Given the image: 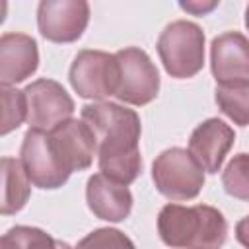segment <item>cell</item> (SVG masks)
I'll use <instances>...</instances> for the list:
<instances>
[{
	"mask_svg": "<svg viewBox=\"0 0 249 249\" xmlns=\"http://www.w3.org/2000/svg\"><path fill=\"white\" fill-rule=\"evenodd\" d=\"M82 121L95 136L101 173L123 185L132 183L142 171L138 115L119 103L93 101L82 107Z\"/></svg>",
	"mask_w": 249,
	"mask_h": 249,
	"instance_id": "6da1fadb",
	"label": "cell"
},
{
	"mask_svg": "<svg viewBox=\"0 0 249 249\" xmlns=\"http://www.w3.org/2000/svg\"><path fill=\"white\" fill-rule=\"evenodd\" d=\"M158 231L169 247L220 249L228 237V222L218 208L208 204H167L160 210Z\"/></svg>",
	"mask_w": 249,
	"mask_h": 249,
	"instance_id": "7a4b0ae2",
	"label": "cell"
},
{
	"mask_svg": "<svg viewBox=\"0 0 249 249\" xmlns=\"http://www.w3.org/2000/svg\"><path fill=\"white\" fill-rule=\"evenodd\" d=\"M158 54L173 78H193L204 64V33L187 19L165 25L158 39Z\"/></svg>",
	"mask_w": 249,
	"mask_h": 249,
	"instance_id": "3957f363",
	"label": "cell"
},
{
	"mask_svg": "<svg viewBox=\"0 0 249 249\" xmlns=\"http://www.w3.org/2000/svg\"><path fill=\"white\" fill-rule=\"evenodd\" d=\"M152 179L163 196L171 200H191L204 185V169L189 150L169 148L156 158Z\"/></svg>",
	"mask_w": 249,
	"mask_h": 249,
	"instance_id": "277c9868",
	"label": "cell"
},
{
	"mask_svg": "<svg viewBox=\"0 0 249 249\" xmlns=\"http://www.w3.org/2000/svg\"><path fill=\"white\" fill-rule=\"evenodd\" d=\"M70 84L80 97L103 101L117 93L119 62L103 51H80L70 66Z\"/></svg>",
	"mask_w": 249,
	"mask_h": 249,
	"instance_id": "5b68a950",
	"label": "cell"
},
{
	"mask_svg": "<svg viewBox=\"0 0 249 249\" xmlns=\"http://www.w3.org/2000/svg\"><path fill=\"white\" fill-rule=\"evenodd\" d=\"M119 62V88L115 97L128 105H146L160 91V74L150 56L138 47L115 53Z\"/></svg>",
	"mask_w": 249,
	"mask_h": 249,
	"instance_id": "8992f818",
	"label": "cell"
},
{
	"mask_svg": "<svg viewBox=\"0 0 249 249\" xmlns=\"http://www.w3.org/2000/svg\"><path fill=\"white\" fill-rule=\"evenodd\" d=\"M23 93L27 101V123L31 128L51 132L72 119L74 101L58 82L41 78L29 84Z\"/></svg>",
	"mask_w": 249,
	"mask_h": 249,
	"instance_id": "52a82bcc",
	"label": "cell"
},
{
	"mask_svg": "<svg viewBox=\"0 0 249 249\" xmlns=\"http://www.w3.org/2000/svg\"><path fill=\"white\" fill-rule=\"evenodd\" d=\"M19 161L23 163L29 181L39 189H58L70 177V171L62 165L51 144L49 132L37 128L25 132Z\"/></svg>",
	"mask_w": 249,
	"mask_h": 249,
	"instance_id": "ba28073f",
	"label": "cell"
},
{
	"mask_svg": "<svg viewBox=\"0 0 249 249\" xmlns=\"http://www.w3.org/2000/svg\"><path fill=\"white\" fill-rule=\"evenodd\" d=\"M89 21V6L84 0H43L37 8V25L53 43H72L82 37Z\"/></svg>",
	"mask_w": 249,
	"mask_h": 249,
	"instance_id": "9c48e42d",
	"label": "cell"
},
{
	"mask_svg": "<svg viewBox=\"0 0 249 249\" xmlns=\"http://www.w3.org/2000/svg\"><path fill=\"white\" fill-rule=\"evenodd\" d=\"M210 66L218 86H247L249 39L237 31L218 35L210 47Z\"/></svg>",
	"mask_w": 249,
	"mask_h": 249,
	"instance_id": "30bf717a",
	"label": "cell"
},
{
	"mask_svg": "<svg viewBox=\"0 0 249 249\" xmlns=\"http://www.w3.org/2000/svg\"><path fill=\"white\" fill-rule=\"evenodd\" d=\"M49 136L58 160L70 173L82 171L91 165L93 156L97 154V144L93 132L82 119H70L58 124L49 132Z\"/></svg>",
	"mask_w": 249,
	"mask_h": 249,
	"instance_id": "8fae6325",
	"label": "cell"
},
{
	"mask_svg": "<svg viewBox=\"0 0 249 249\" xmlns=\"http://www.w3.org/2000/svg\"><path fill=\"white\" fill-rule=\"evenodd\" d=\"M233 130L220 119H208L200 123L189 140V152L198 165L208 173H218L226 154L233 144Z\"/></svg>",
	"mask_w": 249,
	"mask_h": 249,
	"instance_id": "7c38bea8",
	"label": "cell"
},
{
	"mask_svg": "<svg viewBox=\"0 0 249 249\" xmlns=\"http://www.w3.org/2000/svg\"><path fill=\"white\" fill-rule=\"evenodd\" d=\"M39 64V51L33 37L25 33H4L0 39V82L12 88L29 78Z\"/></svg>",
	"mask_w": 249,
	"mask_h": 249,
	"instance_id": "4fadbf2b",
	"label": "cell"
},
{
	"mask_svg": "<svg viewBox=\"0 0 249 249\" xmlns=\"http://www.w3.org/2000/svg\"><path fill=\"white\" fill-rule=\"evenodd\" d=\"M86 200L89 210L107 222L124 220L132 208V195L128 187L113 181L103 173H95L88 179Z\"/></svg>",
	"mask_w": 249,
	"mask_h": 249,
	"instance_id": "5bb4252c",
	"label": "cell"
},
{
	"mask_svg": "<svg viewBox=\"0 0 249 249\" xmlns=\"http://www.w3.org/2000/svg\"><path fill=\"white\" fill-rule=\"evenodd\" d=\"M2 200H0V212L14 214L21 210L29 198V177L25 173V167L19 160L14 158H2Z\"/></svg>",
	"mask_w": 249,
	"mask_h": 249,
	"instance_id": "9a60e30c",
	"label": "cell"
},
{
	"mask_svg": "<svg viewBox=\"0 0 249 249\" xmlns=\"http://www.w3.org/2000/svg\"><path fill=\"white\" fill-rule=\"evenodd\" d=\"M216 103L224 115L235 124L249 126V84L247 86H216Z\"/></svg>",
	"mask_w": 249,
	"mask_h": 249,
	"instance_id": "2e32d148",
	"label": "cell"
},
{
	"mask_svg": "<svg viewBox=\"0 0 249 249\" xmlns=\"http://www.w3.org/2000/svg\"><path fill=\"white\" fill-rule=\"evenodd\" d=\"M58 239H53L47 231L29 226H16L8 230L0 239V249H56Z\"/></svg>",
	"mask_w": 249,
	"mask_h": 249,
	"instance_id": "e0dca14e",
	"label": "cell"
},
{
	"mask_svg": "<svg viewBox=\"0 0 249 249\" xmlns=\"http://www.w3.org/2000/svg\"><path fill=\"white\" fill-rule=\"evenodd\" d=\"M222 185L233 198L249 202V154H237L222 171Z\"/></svg>",
	"mask_w": 249,
	"mask_h": 249,
	"instance_id": "ac0fdd59",
	"label": "cell"
},
{
	"mask_svg": "<svg viewBox=\"0 0 249 249\" xmlns=\"http://www.w3.org/2000/svg\"><path fill=\"white\" fill-rule=\"evenodd\" d=\"M0 101H2L0 134H8L16 130L23 121H27V101H25V93L16 88H2Z\"/></svg>",
	"mask_w": 249,
	"mask_h": 249,
	"instance_id": "d6986e66",
	"label": "cell"
},
{
	"mask_svg": "<svg viewBox=\"0 0 249 249\" xmlns=\"http://www.w3.org/2000/svg\"><path fill=\"white\" fill-rule=\"evenodd\" d=\"M76 249H136V247L123 231L113 228H101L86 235Z\"/></svg>",
	"mask_w": 249,
	"mask_h": 249,
	"instance_id": "ffe728a7",
	"label": "cell"
},
{
	"mask_svg": "<svg viewBox=\"0 0 249 249\" xmlns=\"http://www.w3.org/2000/svg\"><path fill=\"white\" fill-rule=\"evenodd\" d=\"M185 12H191L193 16H204L210 10H214L218 6V2H181L179 4Z\"/></svg>",
	"mask_w": 249,
	"mask_h": 249,
	"instance_id": "44dd1931",
	"label": "cell"
},
{
	"mask_svg": "<svg viewBox=\"0 0 249 249\" xmlns=\"http://www.w3.org/2000/svg\"><path fill=\"white\" fill-rule=\"evenodd\" d=\"M235 237H237V241L245 249H249V216H245V218H241L237 222V226H235Z\"/></svg>",
	"mask_w": 249,
	"mask_h": 249,
	"instance_id": "7402d4cb",
	"label": "cell"
},
{
	"mask_svg": "<svg viewBox=\"0 0 249 249\" xmlns=\"http://www.w3.org/2000/svg\"><path fill=\"white\" fill-rule=\"evenodd\" d=\"M56 249H72V247L68 243H64V241H58V247Z\"/></svg>",
	"mask_w": 249,
	"mask_h": 249,
	"instance_id": "603a6c76",
	"label": "cell"
},
{
	"mask_svg": "<svg viewBox=\"0 0 249 249\" xmlns=\"http://www.w3.org/2000/svg\"><path fill=\"white\" fill-rule=\"evenodd\" d=\"M245 25H247V29H249V6H247V10H245Z\"/></svg>",
	"mask_w": 249,
	"mask_h": 249,
	"instance_id": "cb8c5ba5",
	"label": "cell"
}]
</instances>
